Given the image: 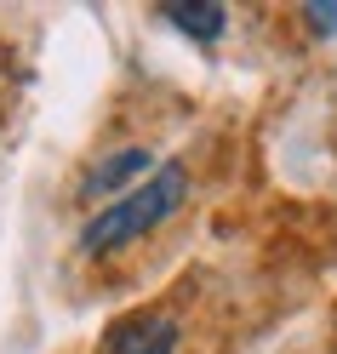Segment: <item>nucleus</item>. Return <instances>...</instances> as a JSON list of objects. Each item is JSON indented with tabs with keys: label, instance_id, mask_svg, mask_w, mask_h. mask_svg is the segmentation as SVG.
Segmentation results:
<instances>
[{
	"label": "nucleus",
	"instance_id": "1",
	"mask_svg": "<svg viewBox=\"0 0 337 354\" xmlns=\"http://www.w3.org/2000/svg\"><path fill=\"white\" fill-rule=\"evenodd\" d=\"M183 194H189V171L177 160H161L138 189H126L120 201H109V212H98L92 223H86L80 252L98 257V252H115V246H126V240L149 234L154 223H166V217L183 206Z\"/></svg>",
	"mask_w": 337,
	"mask_h": 354
},
{
	"label": "nucleus",
	"instance_id": "2",
	"mask_svg": "<svg viewBox=\"0 0 337 354\" xmlns=\"http://www.w3.org/2000/svg\"><path fill=\"white\" fill-rule=\"evenodd\" d=\"M149 171H154V154L131 143V149H115V154H103V160H98L92 171L80 177V194H86V201H103V194H115V201H120L131 177H149Z\"/></svg>",
	"mask_w": 337,
	"mask_h": 354
},
{
	"label": "nucleus",
	"instance_id": "3",
	"mask_svg": "<svg viewBox=\"0 0 337 354\" xmlns=\"http://www.w3.org/2000/svg\"><path fill=\"white\" fill-rule=\"evenodd\" d=\"M177 326L166 315H131L109 331V354H172Z\"/></svg>",
	"mask_w": 337,
	"mask_h": 354
},
{
	"label": "nucleus",
	"instance_id": "4",
	"mask_svg": "<svg viewBox=\"0 0 337 354\" xmlns=\"http://www.w3.org/2000/svg\"><path fill=\"white\" fill-rule=\"evenodd\" d=\"M166 24H177L183 35H194V40H217L223 35V24H229V12L217 6V0H166Z\"/></svg>",
	"mask_w": 337,
	"mask_h": 354
},
{
	"label": "nucleus",
	"instance_id": "5",
	"mask_svg": "<svg viewBox=\"0 0 337 354\" xmlns=\"http://www.w3.org/2000/svg\"><path fill=\"white\" fill-rule=\"evenodd\" d=\"M303 12H309V24L320 29V35H326V29H337V6H331V0H320V6H303Z\"/></svg>",
	"mask_w": 337,
	"mask_h": 354
}]
</instances>
